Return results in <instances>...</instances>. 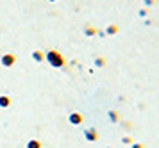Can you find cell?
<instances>
[{
  "instance_id": "obj_1",
  "label": "cell",
  "mask_w": 159,
  "mask_h": 148,
  "mask_svg": "<svg viewBox=\"0 0 159 148\" xmlns=\"http://www.w3.org/2000/svg\"><path fill=\"white\" fill-rule=\"evenodd\" d=\"M48 59H50L52 66H63V64H65L63 57L59 56V54H56V52H50V54H48Z\"/></svg>"
},
{
  "instance_id": "obj_9",
  "label": "cell",
  "mask_w": 159,
  "mask_h": 148,
  "mask_svg": "<svg viewBox=\"0 0 159 148\" xmlns=\"http://www.w3.org/2000/svg\"><path fill=\"white\" fill-rule=\"evenodd\" d=\"M132 148H143V145H139V143H136V145H132Z\"/></svg>"
},
{
  "instance_id": "obj_2",
  "label": "cell",
  "mask_w": 159,
  "mask_h": 148,
  "mask_svg": "<svg viewBox=\"0 0 159 148\" xmlns=\"http://www.w3.org/2000/svg\"><path fill=\"white\" fill-rule=\"evenodd\" d=\"M70 120H72V123H80L82 118H80V114H72V116H70Z\"/></svg>"
},
{
  "instance_id": "obj_4",
  "label": "cell",
  "mask_w": 159,
  "mask_h": 148,
  "mask_svg": "<svg viewBox=\"0 0 159 148\" xmlns=\"http://www.w3.org/2000/svg\"><path fill=\"white\" fill-rule=\"evenodd\" d=\"M116 30H118V29H116L115 25H111V27H107V34H116Z\"/></svg>"
},
{
  "instance_id": "obj_3",
  "label": "cell",
  "mask_w": 159,
  "mask_h": 148,
  "mask_svg": "<svg viewBox=\"0 0 159 148\" xmlns=\"http://www.w3.org/2000/svg\"><path fill=\"white\" fill-rule=\"evenodd\" d=\"M86 136H88V139H91V141H93L95 137H97V136H95V130H88Z\"/></svg>"
},
{
  "instance_id": "obj_5",
  "label": "cell",
  "mask_w": 159,
  "mask_h": 148,
  "mask_svg": "<svg viewBox=\"0 0 159 148\" xmlns=\"http://www.w3.org/2000/svg\"><path fill=\"white\" fill-rule=\"evenodd\" d=\"M97 66H104V59H97Z\"/></svg>"
},
{
  "instance_id": "obj_7",
  "label": "cell",
  "mask_w": 159,
  "mask_h": 148,
  "mask_svg": "<svg viewBox=\"0 0 159 148\" xmlns=\"http://www.w3.org/2000/svg\"><path fill=\"white\" fill-rule=\"evenodd\" d=\"M109 116H111V118H113V120H115V121H116V120H118V116H116V114H115V113H109Z\"/></svg>"
},
{
  "instance_id": "obj_8",
  "label": "cell",
  "mask_w": 159,
  "mask_h": 148,
  "mask_svg": "<svg viewBox=\"0 0 159 148\" xmlns=\"http://www.w3.org/2000/svg\"><path fill=\"white\" fill-rule=\"evenodd\" d=\"M145 4H147V6H152V4H154V0H143Z\"/></svg>"
},
{
  "instance_id": "obj_6",
  "label": "cell",
  "mask_w": 159,
  "mask_h": 148,
  "mask_svg": "<svg viewBox=\"0 0 159 148\" xmlns=\"http://www.w3.org/2000/svg\"><path fill=\"white\" fill-rule=\"evenodd\" d=\"M139 16H147V9H141L139 11Z\"/></svg>"
}]
</instances>
